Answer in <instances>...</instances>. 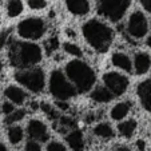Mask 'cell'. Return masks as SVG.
I'll return each instance as SVG.
<instances>
[{
  "instance_id": "obj_20",
  "label": "cell",
  "mask_w": 151,
  "mask_h": 151,
  "mask_svg": "<svg viewBox=\"0 0 151 151\" xmlns=\"http://www.w3.org/2000/svg\"><path fill=\"white\" fill-rule=\"evenodd\" d=\"M94 134L102 139H111L114 138V130L109 123H99L94 127Z\"/></svg>"
},
{
  "instance_id": "obj_1",
  "label": "cell",
  "mask_w": 151,
  "mask_h": 151,
  "mask_svg": "<svg viewBox=\"0 0 151 151\" xmlns=\"http://www.w3.org/2000/svg\"><path fill=\"white\" fill-rule=\"evenodd\" d=\"M84 39L98 52H106L110 48L114 39V32L107 24L96 19L86 22L82 27Z\"/></svg>"
},
{
  "instance_id": "obj_22",
  "label": "cell",
  "mask_w": 151,
  "mask_h": 151,
  "mask_svg": "<svg viewBox=\"0 0 151 151\" xmlns=\"http://www.w3.org/2000/svg\"><path fill=\"white\" fill-rule=\"evenodd\" d=\"M23 139V130L20 126H14L9 127L8 130V140L12 145H17L20 140Z\"/></svg>"
},
{
  "instance_id": "obj_33",
  "label": "cell",
  "mask_w": 151,
  "mask_h": 151,
  "mask_svg": "<svg viewBox=\"0 0 151 151\" xmlns=\"http://www.w3.org/2000/svg\"><path fill=\"white\" fill-rule=\"evenodd\" d=\"M56 107L59 110H68L70 109V106H68V103L66 102V100H56Z\"/></svg>"
},
{
  "instance_id": "obj_39",
  "label": "cell",
  "mask_w": 151,
  "mask_h": 151,
  "mask_svg": "<svg viewBox=\"0 0 151 151\" xmlns=\"http://www.w3.org/2000/svg\"><path fill=\"white\" fill-rule=\"evenodd\" d=\"M0 151H7L6 146H4V145H3V143H0Z\"/></svg>"
},
{
  "instance_id": "obj_32",
  "label": "cell",
  "mask_w": 151,
  "mask_h": 151,
  "mask_svg": "<svg viewBox=\"0 0 151 151\" xmlns=\"http://www.w3.org/2000/svg\"><path fill=\"white\" fill-rule=\"evenodd\" d=\"M1 110H3V112L6 115H8V114H11V112L14 111L15 107H14V104H12V102L11 103L6 102V103H3V106H1Z\"/></svg>"
},
{
  "instance_id": "obj_34",
  "label": "cell",
  "mask_w": 151,
  "mask_h": 151,
  "mask_svg": "<svg viewBox=\"0 0 151 151\" xmlns=\"http://www.w3.org/2000/svg\"><path fill=\"white\" fill-rule=\"evenodd\" d=\"M140 4L147 12H151V0H140Z\"/></svg>"
},
{
  "instance_id": "obj_11",
  "label": "cell",
  "mask_w": 151,
  "mask_h": 151,
  "mask_svg": "<svg viewBox=\"0 0 151 151\" xmlns=\"http://www.w3.org/2000/svg\"><path fill=\"white\" fill-rule=\"evenodd\" d=\"M137 94L139 96L140 104L146 111L151 112V79H146L139 83L137 88Z\"/></svg>"
},
{
  "instance_id": "obj_24",
  "label": "cell",
  "mask_w": 151,
  "mask_h": 151,
  "mask_svg": "<svg viewBox=\"0 0 151 151\" xmlns=\"http://www.w3.org/2000/svg\"><path fill=\"white\" fill-rule=\"evenodd\" d=\"M40 109L43 110V112L47 115L48 119L55 120V119L59 118V114H58V111L55 110V107L51 106V104H48V103H42V104H40Z\"/></svg>"
},
{
  "instance_id": "obj_29",
  "label": "cell",
  "mask_w": 151,
  "mask_h": 151,
  "mask_svg": "<svg viewBox=\"0 0 151 151\" xmlns=\"http://www.w3.org/2000/svg\"><path fill=\"white\" fill-rule=\"evenodd\" d=\"M26 151H42V148H40V145L36 142V140L31 139V140H28V142H27Z\"/></svg>"
},
{
  "instance_id": "obj_6",
  "label": "cell",
  "mask_w": 151,
  "mask_h": 151,
  "mask_svg": "<svg viewBox=\"0 0 151 151\" xmlns=\"http://www.w3.org/2000/svg\"><path fill=\"white\" fill-rule=\"evenodd\" d=\"M15 79L32 92H40L44 88V72L40 68H24L15 74Z\"/></svg>"
},
{
  "instance_id": "obj_37",
  "label": "cell",
  "mask_w": 151,
  "mask_h": 151,
  "mask_svg": "<svg viewBox=\"0 0 151 151\" xmlns=\"http://www.w3.org/2000/svg\"><path fill=\"white\" fill-rule=\"evenodd\" d=\"M31 110H37V103L36 102H34V103H31Z\"/></svg>"
},
{
  "instance_id": "obj_40",
  "label": "cell",
  "mask_w": 151,
  "mask_h": 151,
  "mask_svg": "<svg viewBox=\"0 0 151 151\" xmlns=\"http://www.w3.org/2000/svg\"><path fill=\"white\" fill-rule=\"evenodd\" d=\"M1 70H3V63H1V60H0V72H1Z\"/></svg>"
},
{
  "instance_id": "obj_13",
  "label": "cell",
  "mask_w": 151,
  "mask_h": 151,
  "mask_svg": "<svg viewBox=\"0 0 151 151\" xmlns=\"http://www.w3.org/2000/svg\"><path fill=\"white\" fill-rule=\"evenodd\" d=\"M67 8L71 14L83 16L90 12V4L87 0H66Z\"/></svg>"
},
{
  "instance_id": "obj_27",
  "label": "cell",
  "mask_w": 151,
  "mask_h": 151,
  "mask_svg": "<svg viewBox=\"0 0 151 151\" xmlns=\"http://www.w3.org/2000/svg\"><path fill=\"white\" fill-rule=\"evenodd\" d=\"M59 123L64 128H72L75 126V119H72L71 116H60Z\"/></svg>"
},
{
  "instance_id": "obj_9",
  "label": "cell",
  "mask_w": 151,
  "mask_h": 151,
  "mask_svg": "<svg viewBox=\"0 0 151 151\" xmlns=\"http://www.w3.org/2000/svg\"><path fill=\"white\" fill-rule=\"evenodd\" d=\"M103 82H104L106 87L114 94V96L124 94L128 87V79L124 75L118 74V72H107V74H104L103 75Z\"/></svg>"
},
{
  "instance_id": "obj_4",
  "label": "cell",
  "mask_w": 151,
  "mask_h": 151,
  "mask_svg": "<svg viewBox=\"0 0 151 151\" xmlns=\"http://www.w3.org/2000/svg\"><path fill=\"white\" fill-rule=\"evenodd\" d=\"M50 92L56 100H67L76 95V88L62 71L55 70L50 76Z\"/></svg>"
},
{
  "instance_id": "obj_23",
  "label": "cell",
  "mask_w": 151,
  "mask_h": 151,
  "mask_svg": "<svg viewBox=\"0 0 151 151\" xmlns=\"http://www.w3.org/2000/svg\"><path fill=\"white\" fill-rule=\"evenodd\" d=\"M24 116H26V111L24 110H14L11 114L7 115L6 123L7 124H12V123H16L19 120H22Z\"/></svg>"
},
{
  "instance_id": "obj_38",
  "label": "cell",
  "mask_w": 151,
  "mask_h": 151,
  "mask_svg": "<svg viewBox=\"0 0 151 151\" xmlns=\"http://www.w3.org/2000/svg\"><path fill=\"white\" fill-rule=\"evenodd\" d=\"M146 44H147V46L151 48V36H148V37H147V40H146Z\"/></svg>"
},
{
  "instance_id": "obj_15",
  "label": "cell",
  "mask_w": 151,
  "mask_h": 151,
  "mask_svg": "<svg viewBox=\"0 0 151 151\" xmlns=\"http://www.w3.org/2000/svg\"><path fill=\"white\" fill-rule=\"evenodd\" d=\"M111 62L115 67L123 70L126 72H131L132 71V62L130 60V58L123 52H115L111 58Z\"/></svg>"
},
{
  "instance_id": "obj_2",
  "label": "cell",
  "mask_w": 151,
  "mask_h": 151,
  "mask_svg": "<svg viewBox=\"0 0 151 151\" xmlns=\"http://www.w3.org/2000/svg\"><path fill=\"white\" fill-rule=\"evenodd\" d=\"M42 48L35 43L14 42L9 47L8 58L14 67L31 68L42 60Z\"/></svg>"
},
{
  "instance_id": "obj_14",
  "label": "cell",
  "mask_w": 151,
  "mask_h": 151,
  "mask_svg": "<svg viewBox=\"0 0 151 151\" xmlns=\"http://www.w3.org/2000/svg\"><path fill=\"white\" fill-rule=\"evenodd\" d=\"M4 95L7 96V99H9L12 103H16V104H23L27 99V94L16 86H8L4 91Z\"/></svg>"
},
{
  "instance_id": "obj_17",
  "label": "cell",
  "mask_w": 151,
  "mask_h": 151,
  "mask_svg": "<svg viewBox=\"0 0 151 151\" xmlns=\"http://www.w3.org/2000/svg\"><path fill=\"white\" fill-rule=\"evenodd\" d=\"M112 98H114V94H112L107 87H96V88L91 92V99L98 103L111 102Z\"/></svg>"
},
{
  "instance_id": "obj_7",
  "label": "cell",
  "mask_w": 151,
  "mask_h": 151,
  "mask_svg": "<svg viewBox=\"0 0 151 151\" xmlns=\"http://www.w3.org/2000/svg\"><path fill=\"white\" fill-rule=\"evenodd\" d=\"M46 32V23L39 17H28L20 22L17 26V34L23 39L37 40Z\"/></svg>"
},
{
  "instance_id": "obj_12",
  "label": "cell",
  "mask_w": 151,
  "mask_h": 151,
  "mask_svg": "<svg viewBox=\"0 0 151 151\" xmlns=\"http://www.w3.org/2000/svg\"><path fill=\"white\" fill-rule=\"evenodd\" d=\"M151 67V56L147 52H138L135 54L134 58V68H135V74L138 75H143L150 70Z\"/></svg>"
},
{
  "instance_id": "obj_21",
  "label": "cell",
  "mask_w": 151,
  "mask_h": 151,
  "mask_svg": "<svg viewBox=\"0 0 151 151\" xmlns=\"http://www.w3.org/2000/svg\"><path fill=\"white\" fill-rule=\"evenodd\" d=\"M23 12L22 0H7V14L9 17H16Z\"/></svg>"
},
{
  "instance_id": "obj_25",
  "label": "cell",
  "mask_w": 151,
  "mask_h": 151,
  "mask_svg": "<svg viewBox=\"0 0 151 151\" xmlns=\"http://www.w3.org/2000/svg\"><path fill=\"white\" fill-rule=\"evenodd\" d=\"M63 48H64V51H66L67 54L72 55V56H76V58H80L83 54L80 47L76 46V44H74V43H64Z\"/></svg>"
},
{
  "instance_id": "obj_28",
  "label": "cell",
  "mask_w": 151,
  "mask_h": 151,
  "mask_svg": "<svg viewBox=\"0 0 151 151\" xmlns=\"http://www.w3.org/2000/svg\"><path fill=\"white\" fill-rule=\"evenodd\" d=\"M27 1H28V6L32 9H42L47 6L46 0H27Z\"/></svg>"
},
{
  "instance_id": "obj_30",
  "label": "cell",
  "mask_w": 151,
  "mask_h": 151,
  "mask_svg": "<svg viewBox=\"0 0 151 151\" xmlns=\"http://www.w3.org/2000/svg\"><path fill=\"white\" fill-rule=\"evenodd\" d=\"M47 151H66V147L59 142H51L47 146Z\"/></svg>"
},
{
  "instance_id": "obj_35",
  "label": "cell",
  "mask_w": 151,
  "mask_h": 151,
  "mask_svg": "<svg viewBox=\"0 0 151 151\" xmlns=\"http://www.w3.org/2000/svg\"><path fill=\"white\" fill-rule=\"evenodd\" d=\"M137 147H138V150L139 151H145L146 150V143H145V140H138L137 142Z\"/></svg>"
},
{
  "instance_id": "obj_26",
  "label": "cell",
  "mask_w": 151,
  "mask_h": 151,
  "mask_svg": "<svg viewBox=\"0 0 151 151\" xmlns=\"http://www.w3.org/2000/svg\"><path fill=\"white\" fill-rule=\"evenodd\" d=\"M58 47H59V42H58L56 37H51V39L47 40L46 43V51L48 55H51L52 52H55L58 50Z\"/></svg>"
},
{
  "instance_id": "obj_18",
  "label": "cell",
  "mask_w": 151,
  "mask_h": 151,
  "mask_svg": "<svg viewBox=\"0 0 151 151\" xmlns=\"http://www.w3.org/2000/svg\"><path fill=\"white\" fill-rule=\"evenodd\" d=\"M130 110H131V103L130 102L118 103V104H115L111 110V118L115 120H120V119L127 116Z\"/></svg>"
},
{
  "instance_id": "obj_19",
  "label": "cell",
  "mask_w": 151,
  "mask_h": 151,
  "mask_svg": "<svg viewBox=\"0 0 151 151\" xmlns=\"http://www.w3.org/2000/svg\"><path fill=\"white\" fill-rule=\"evenodd\" d=\"M137 127H138L137 122H135L134 119H130V120H124V122L120 123V124L118 126V131H119V134L122 135V137L131 138L132 135H134Z\"/></svg>"
},
{
  "instance_id": "obj_31",
  "label": "cell",
  "mask_w": 151,
  "mask_h": 151,
  "mask_svg": "<svg viewBox=\"0 0 151 151\" xmlns=\"http://www.w3.org/2000/svg\"><path fill=\"white\" fill-rule=\"evenodd\" d=\"M8 37H9V31H1L0 32V50L7 44Z\"/></svg>"
},
{
  "instance_id": "obj_5",
  "label": "cell",
  "mask_w": 151,
  "mask_h": 151,
  "mask_svg": "<svg viewBox=\"0 0 151 151\" xmlns=\"http://www.w3.org/2000/svg\"><path fill=\"white\" fill-rule=\"evenodd\" d=\"M130 6L131 0H99L98 12L103 17L116 23L124 16Z\"/></svg>"
},
{
  "instance_id": "obj_16",
  "label": "cell",
  "mask_w": 151,
  "mask_h": 151,
  "mask_svg": "<svg viewBox=\"0 0 151 151\" xmlns=\"http://www.w3.org/2000/svg\"><path fill=\"white\" fill-rule=\"evenodd\" d=\"M67 143L74 151H83L84 150V139L80 130H74L67 135Z\"/></svg>"
},
{
  "instance_id": "obj_36",
  "label": "cell",
  "mask_w": 151,
  "mask_h": 151,
  "mask_svg": "<svg viewBox=\"0 0 151 151\" xmlns=\"http://www.w3.org/2000/svg\"><path fill=\"white\" fill-rule=\"evenodd\" d=\"M115 151H132V150H130L128 147H124V146H120V147L115 148Z\"/></svg>"
},
{
  "instance_id": "obj_8",
  "label": "cell",
  "mask_w": 151,
  "mask_h": 151,
  "mask_svg": "<svg viewBox=\"0 0 151 151\" xmlns=\"http://www.w3.org/2000/svg\"><path fill=\"white\" fill-rule=\"evenodd\" d=\"M148 31V24L147 19L143 15V12L135 11L134 14L130 16L127 23V32L130 36H132L134 39H142L143 36H146Z\"/></svg>"
},
{
  "instance_id": "obj_10",
  "label": "cell",
  "mask_w": 151,
  "mask_h": 151,
  "mask_svg": "<svg viewBox=\"0 0 151 151\" xmlns=\"http://www.w3.org/2000/svg\"><path fill=\"white\" fill-rule=\"evenodd\" d=\"M27 131H28L29 138L34 140L46 142V140L48 139V131H47L46 124L37 119L29 120L28 126H27Z\"/></svg>"
},
{
  "instance_id": "obj_3",
  "label": "cell",
  "mask_w": 151,
  "mask_h": 151,
  "mask_svg": "<svg viewBox=\"0 0 151 151\" xmlns=\"http://www.w3.org/2000/svg\"><path fill=\"white\" fill-rule=\"evenodd\" d=\"M66 74L79 92L90 91L96 79L94 70L82 60H71L66 66Z\"/></svg>"
}]
</instances>
